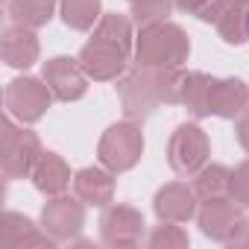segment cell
Here are the masks:
<instances>
[{"instance_id": "6da1fadb", "label": "cell", "mask_w": 249, "mask_h": 249, "mask_svg": "<svg viewBox=\"0 0 249 249\" xmlns=\"http://www.w3.org/2000/svg\"><path fill=\"white\" fill-rule=\"evenodd\" d=\"M132 50V27L123 15H106L94 33V38L82 47L79 65L94 79H114Z\"/></svg>"}, {"instance_id": "7a4b0ae2", "label": "cell", "mask_w": 249, "mask_h": 249, "mask_svg": "<svg viewBox=\"0 0 249 249\" xmlns=\"http://www.w3.org/2000/svg\"><path fill=\"white\" fill-rule=\"evenodd\" d=\"M179 73L173 68H141L117 82L123 111L129 117H147L161 103H179Z\"/></svg>"}, {"instance_id": "3957f363", "label": "cell", "mask_w": 249, "mask_h": 249, "mask_svg": "<svg viewBox=\"0 0 249 249\" xmlns=\"http://www.w3.org/2000/svg\"><path fill=\"white\" fill-rule=\"evenodd\" d=\"M191 53L185 33L176 24H153L141 30L138 38V65L141 68H179Z\"/></svg>"}, {"instance_id": "277c9868", "label": "cell", "mask_w": 249, "mask_h": 249, "mask_svg": "<svg viewBox=\"0 0 249 249\" xmlns=\"http://www.w3.org/2000/svg\"><path fill=\"white\" fill-rule=\"evenodd\" d=\"M144 150V138L135 123H114L100 141V161L108 170H129Z\"/></svg>"}, {"instance_id": "5b68a950", "label": "cell", "mask_w": 249, "mask_h": 249, "mask_svg": "<svg viewBox=\"0 0 249 249\" xmlns=\"http://www.w3.org/2000/svg\"><path fill=\"white\" fill-rule=\"evenodd\" d=\"M167 156H170V167L179 176L196 173L205 164V156H208V138H205V132L196 126V123H182V126L173 132V138H170Z\"/></svg>"}, {"instance_id": "8992f818", "label": "cell", "mask_w": 249, "mask_h": 249, "mask_svg": "<svg viewBox=\"0 0 249 249\" xmlns=\"http://www.w3.org/2000/svg\"><path fill=\"white\" fill-rule=\"evenodd\" d=\"M50 97H53L50 85H41L38 79L24 76V79L9 82V88H6V108H9L12 117H18L24 123H33V120H38L47 111Z\"/></svg>"}, {"instance_id": "52a82bcc", "label": "cell", "mask_w": 249, "mask_h": 249, "mask_svg": "<svg viewBox=\"0 0 249 249\" xmlns=\"http://www.w3.org/2000/svg\"><path fill=\"white\" fill-rule=\"evenodd\" d=\"M41 159L38 138L27 129H18L15 123H6V135H3V173L9 179L33 173L36 161Z\"/></svg>"}, {"instance_id": "ba28073f", "label": "cell", "mask_w": 249, "mask_h": 249, "mask_svg": "<svg viewBox=\"0 0 249 249\" xmlns=\"http://www.w3.org/2000/svg\"><path fill=\"white\" fill-rule=\"evenodd\" d=\"M44 82L50 85L53 97L62 103L79 100L85 94V76H82V65H73V59L68 56H56L44 65Z\"/></svg>"}, {"instance_id": "9c48e42d", "label": "cell", "mask_w": 249, "mask_h": 249, "mask_svg": "<svg viewBox=\"0 0 249 249\" xmlns=\"http://www.w3.org/2000/svg\"><path fill=\"white\" fill-rule=\"evenodd\" d=\"M141 226L144 220L138 217V211L126 208V205H114L111 211H106L103 217V240L106 243H135L141 237Z\"/></svg>"}, {"instance_id": "30bf717a", "label": "cell", "mask_w": 249, "mask_h": 249, "mask_svg": "<svg viewBox=\"0 0 249 249\" xmlns=\"http://www.w3.org/2000/svg\"><path fill=\"white\" fill-rule=\"evenodd\" d=\"M41 220H44V229H50L59 240H62V237H71V234H76L79 226H82V205H79L76 199H71V196L53 199V202L44 205Z\"/></svg>"}, {"instance_id": "8fae6325", "label": "cell", "mask_w": 249, "mask_h": 249, "mask_svg": "<svg viewBox=\"0 0 249 249\" xmlns=\"http://www.w3.org/2000/svg\"><path fill=\"white\" fill-rule=\"evenodd\" d=\"M249 108V88L240 79H214L211 88V114L217 117H237Z\"/></svg>"}, {"instance_id": "7c38bea8", "label": "cell", "mask_w": 249, "mask_h": 249, "mask_svg": "<svg viewBox=\"0 0 249 249\" xmlns=\"http://www.w3.org/2000/svg\"><path fill=\"white\" fill-rule=\"evenodd\" d=\"M199 226H202V231L208 237L226 240L243 223H240V214L234 211V205L229 199H208L205 208H202V214H199Z\"/></svg>"}, {"instance_id": "4fadbf2b", "label": "cell", "mask_w": 249, "mask_h": 249, "mask_svg": "<svg viewBox=\"0 0 249 249\" xmlns=\"http://www.w3.org/2000/svg\"><path fill=\"white\" fill-rule=\"evenodd\" d=\"M3 59L9 68H30L38 59V41L30 33V27L18 24L3 33Z\"/></svg>"}, {"instance_id": "5bb4252c", "label": "cell", "mask_w": 249, "mask_h": 249, "mask_svg": "<svg viewBox=\"0 0 249 249\" xmlns=\"http://www.w3.org/2000/svg\"><path fill=\"white\" fill-rule=\"evenodd\" d=\"M194 199L196 194L188 185H167L156 196V214L164 223H182L194 214Z\"/></svg>"}, {"instance_id": "9a60e30c", "label": "cell", "mask_w": 249, "mask_h": 249, "mask_svg": "<svg viewBox=\"0 0 249 249\" xmlns=\"http://www.w3.org/2000/svg\"><path fill=\"white\" fill-rule=\"evenodd\" d=\"M211 88L214 79L205 73H188L179 79V103L196 114V117H208L211 114Z\"/></svg>"}, {"instance_id": "2e32d148", "label": "cell", "mask_w": 249, "mask_h": 249, "mask_svg": "<svg viewBox=\"0 0 249 249\" xmlns=\"http://www.w3.org/2000/svg\"><path fill=\"white\" fill-rule=\"evenodd\" d=\"M73 191H76V196H79L85 205H97V208H103V205L111 202L114 182H111L108 173H103V170H97V167H85V170L76 173V179H73Z\"/></svg>"}, {"instance_id": "e0dca14e", "label": "cell", "mask_w": 249, "mask_h": 249, "mask_svg": "<svg viewBox=\"0 0 249 249\" xmlns=\"http://www.w3.org/2000/svg\"><path fill=\"white\" fill-rule=\"evenodd\" d=\"M33 182L41 194H62L68 185H71V173H68V164L56 156V153H41V159L36 161L33 167Z\"/></svg>"}, {"instance_id": "ac0fdd59", "label": "cell", "mask_w": 249, "mask_h": 249, "mask_svg": "<svg viewBox=\"0 0 249 249\" xmlns=\"http://www.w3.org/2000/svg\"><path fill=\"white\" fill-rule=\"evenodd\" d=\"M246 12H249V3H243V0H229V6L220 12V18L214 21L217 33L223 41L229 44H240L246 41Z\"/></svg>"}, {"instance_id": "d6986e66", "label": "cell", "mask_w": 249, "mask_h": 249, "mask_svg": "<svg viewBox=\"0 0 249 249\" xmlns=\"http://www.w3.org/2000/svg\"><path fill=\"white\" fill-rule=\"evenodd\" d=\"M6 12L15 24L24 27H41L53 15V0H6Z\"/></svg>"}, {"instance_id": "ffe728a7", "label": "cell", "mask_w": 249, "mask_h": 249, "mask_svg": "<svg viewBox=\"0 0 249 249\" xmlns=\"http://www.w3.org/2000/svg\"><path fill=\"white\" fill-rule=\"evenodd\" d=\"M229 191H231V173H229L223 164L205 167V170L196 176V185H194V194L202 196L205 202H208V199H223Z\"/></svg>"}, {"instance_id": "44dd1931", "label": "cell", "mask_w": 249, "mask_h": 249, "mask_svg": "<svg viewBox=\"0 0 249 249\" xmlns=\"http://www.w3.org/2000/svg\"><path fill=\"white\" fill-rule=\"evenodd\" d=\"M97 12H100V0H62V18L71 30L94 27Z\"/></svg>"}, {"instance_id": "7402d4cb", "label": "cell", "mask_w": 249, "mask_h": 249, "mask_svg": "<svg viewBox=\"0 0 249 249\" xmlns=\"http://www.w3.org/2000/svg\"><path fill=\"white\" fill-rule=\"evenodd\" d=\"M132 15L141 27L161 24L170 15V0H132Z\"/></svg>"}, {"instance_id": "603a6c76", "label": "cell", "mask_w": 249, "mask_h": 249, "mask_svg": "<svg viewBox=\"0 0 249 249\" xmlns=\"http://www.w3.org/2000/svg\"><path fill=\"white\" fill-rule=\"evenodd\" d=\"M176 6L182 9V12H191V15H196L199 21H217L220 18V12L229 6V0H176Z\"/></svg>"}, {"instance_id": "cb8c5ba5", "label": "cell", "mask_w": 249, "mask_h": 249, "mask_svg": "<svg viewBox=\"0 0 249 249\" xmlns=\"http://www.w3.org/2000/svg\"><path fill=\"white\" fill-rule=\"evenodd\" d=\"M240 205H249V161H243L231 173V191H229Z\"/></svg>"}, {"instance_id": "d4e9b609", "label": "cell", "mask_w": 249, "mask_h": 249, "mask_svg": "<svg viewBox=\"0 0 249 249\" xmlns=\"http://www.w3.org/2000/svg\"><path fill=\"white\" fill-rule=\"evenodd\" d=\"M150 243H153V246H159V243H188V237H185L182 231H176L173 223H167L161 231H156V234L150 237Z\"/></svg>"}, {"instance_id": "484cf974", "label": "cell", "mask_w": 249, "mask_h": 249, "mask_svg": "<svg viewBox=\"0 0 249 249\" xmlns=\"http://www.w3.org/2000/svg\"><path fill=\"white\" fill-rule=\"evenodd\" d=\"M237 141H240V147L249 153V108H243V114H240V120H237Z\"/></svg>"}, {"instance_id": "4316f807", "label": "cell", "mask_w": 249, "mask_h": 249, "mask_svg": "<svg viewBox=\"0 0 249 249\" xmlns=\"http://www.w3.org/2000/svg\"><path fill=\"white\" fill-rule=\"evenodd\" d=\"M246 36H249V12H246Z\"/></svg>"}]
</instances>
